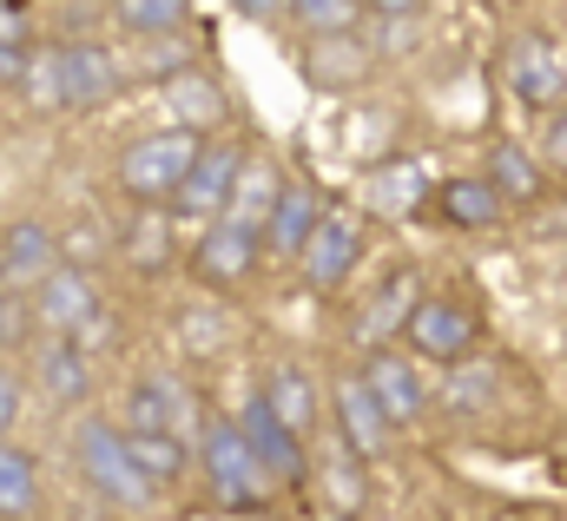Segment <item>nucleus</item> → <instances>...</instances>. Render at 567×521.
I'll list each match as a JSON object with an SVG mask.
<instances>
[{"mask_svg":"<svg viewBox=\"0 0 567 521\" xmlns=\"http://www.w3.org/2000/svg\"><path fill=\"white\" fill-rule=\"evenodd\" d=\"M317 225H323L317 192H310L303 178H284L278 212H271V225H265V245H271L278 258H303V245H310V232H317Z\"/></svg>","mask_w":567,"mask_h":521,"instance_id":"nucleus-14","label":"nucleus"},{"mask_svg":"<svg viewBox=\"0 0 567 521\" xmlns=\"http://www.w3.org/2000/svg\"><path fill=\"white\" fill-rule=\"evenodd\" d=\"M303 277L317 284V290H337L357 264H363V225L350 218V212H323V225L310 232V245H303Z\"/></svg>","mask_w":567,"mask_h":521,"instance_id":"nucleus-6","label":"nucleus"},{"mask_svg":"<svg viewBox=\"0 0 567 521\" xmlns=\"http://www.w3.org/2000/svg\"><path fill=\"white\" fill-rule=\"evenodd\" d=\"M93 310H100V290H93V277H86L80 264H53V270L33 284V317H40L53 337H73Z\"/></svg>","mask_w":567,"mask_h":521,"instance_id":"nucleus-7","label":"nucleus"},{"mask_svg":"<svg viewBox=\"0 0 567 521\" xmlns=\"http://www.w3.org/2000/svg\"><path fill=\"white\" fill-rule=\"evenodd\" d=\"M238 429H245L251 456L265 462V476H278V482H303V469H310V462H303V436H290V429H284L265 396H251V402H245Z\"/></svg>","mask_w":567,"mask_h":521,"instance_id":"nucleus-9","label":"nucleus"},{"mask_svg":"<svg viewBox=\"0 0 567 521\" xmlns=\"http://www.w3.org/2000/svg\"><path fill=\"white\" fill-rule=\"evenodd\" d=\"M113 20L126 33H145V40H165L192 20V0H113Z\"/></svg>","mask_w":567,"mask_h":521,"instance_id":"nucleus-26","label":"nucleus"},{"mask_svg":"<svg viewBox=\"0 0 567 521\" xmlns=\"http://www.w3.org/2000/svg\"><path fill=\"white\" fill-rule=\"evenodd\" d=\"M165 106H172V126L178 132H205V126L225 120V93H218L212 80H198V73L165 80Z\"/></svg>","mask_w":567,"mask_h":521,"instance_id":"nucleus-21","label":"nucleus"},{"mask_svg":"<svg viewBox=\"0 0 567 521\" xmlns=\"http://www.w3.org/2000/svg\"><path fill=\"white\" fill-rule=\"evenodd\" d=\"M488 390H495V377H488V370H455V384H449V396H455L462 409H475Z\"/></svg>","mask_w":567,"mask_h":521,"instance_id":"nucleus-32","label":"nucleus"},{"mask_svg":"<svg viewBox=\"0 0 567 521\" xmlns=\"http://www.w3.org/2000/svg\"><path fill=\"white\" fill-rule=\"evenodd\" d=\"M0 47H27V0H0Z\"/></svg>","mask_w":567,"mask_h":521,"instance_id":"nucleus-33","label":"nucleus"},{"mask_svg":"<svg viewBox=\"0 0 567 521\" xmlns=\"http://www.w3.org/2000/svg\"><path fill=\"white\" fill-rule=\"evenodd\" d=\"M126 442H133V456H140V469L152 476V489H172L178 476H185V442L172 436V429H126Z\"/></svg>","mask_w":567,"mask_h":521,"instance_id":"nucleus-25","label":"nucleus"},{"mask_svg":"<svg viewBox=\"0 0 567 521\" xmlns=\"http://www.w3.org/2000/svg\"><path fill=\"white\" fill-rule=\"evenodd\" d=\"M60 67H66V106H106V100L126 86L120 60H113L106 47H93V40L60 47Z\"/></svg>","mask_w":567,"mask_h":521,"instance_id":"nucleus-12","label":"nucleus"},{"mask_svg":"<svg viewBox=\"0 0 567 521\" xmlns=\"http://www.w3.org/2000/svg\"><path fill=\"white\" fill-rule=\"evenodd\" d=\"M502 185L495 178H449L442 185V218L449 225H462V232H488V225H502Z\"/></svg>","mask_w":567,"mask_h":521,"instance_id":"nucleus-19","label":"nucleus"},{"mask_svg":"<svg viewBox=\"0 0 567 521\" xmlns=\"http://www.w3.org/2000/svg\"><path fill=\"white\" fill-rule=\"evenodd\" d=\"M80 469L120 509H152V496H158L133 456V442H126V429H113V422H80Z\"/></svg>","mask_w":567,"mask_h":521,"instance_id":"nucleus-1","label":"nucleus"},{"mask_svg":"<svg viewBox=\"0 0 567 521\" xmlns=\"http://www.w3.org/2000/svg\"><path fill=\"white\" fill-rule=\"evenodd\" d=\"M33 509H40V469L27 449L0 436V521H27Z\"/></svg>","mask_w":567,"mask_h":521,"instance_id":"nucleus-24","label":"nucleus"},{"mask_svg":"<svg viewBox=\"0 0 567 521\" xmlns=\"http://www.w3.org/2000/svg\"><path fill=\"white\" fill-rule=\"evenodd\" d=\"M363 384L377 390L383 416H390L396 429H403V422H416V416H423V402H429V396H423V377H416L403 357H390V350H377V357L363 364Z\"/></svg>","mask_w":567,"mask_h":521,"instance_id":"nucleus-16","label":"nucleus"},{"mask_svg":"<svg viewBox=\"0 0 567 521\" xmlns=\"http://www.w3.org/2000/svg\"><path fill=\"white\" fill-rule=\"evenodd\" d=\"M403 337H410V350L429 357V364H462V357L475 350V317H468L455 297H423Z\"/></svg>","mask_w":567,"mask_h":521,"instance_id":"nucleus-5","label":"nucleus"},{"mask_svg":"<svg viewBox=\"0 0 567 521\" xmlns=\"http://www.w3.org/2000/svg\"><path fill=\"white\" fill-rule=\"evenodd\" d=\"M488 178L502 185V198H535L542 192V172H535V159L522 145H495L488 152Z\"/></svg>","mask_w":567,"mask_h":521,"instance_id":"nucleus-28","label":"nucleus"},{"mask_svg":"<svg viewBox=\"0 0 567 521\" xmlns=\"http://www.w3.org/2000/svg\"><path fill=\"white\" fill-rule=\"evenodd\" d=\"M20 422V377L13 370H0V436Z\"/></svg>","mask_w":567,"mask_h":521,"instance_id":"nucleus-34","label":"nucleus"},{"mask_svg":"<svg viewBox=\"0 0 567 521\" xmlns=\"http://www.w3.org/2000/svg\"><path fill=\"white\" fill-rule=\"evenodd\" d=\"M370 73V47L357 40V33H317V47H310V80H323V86H357Z\"/></svg>","mask_w":567,"mask_h":521,"instance_id":"nucleus-23","label":"nucleus"},{"mask_svg":"<svg viewBox=\"0 0 567 521\" xmlns=\"http://www.w3.org/2000/svg\"><path fill=\"white\" fill-rule=\"evenodd\" d=\"M33 384L53 396V402H80V396L93 390V370H86V350L73 344V337H47L40 350H33Z\"/></svg>","mask_w":567,"mask_h":521,"instance_id":"nucleus-17","label":"nucleus"},{"mask_svg":"<svg viewBox=\"0 0 567 521\" xmlns=\"http://www.w3.org/2000/svg\"><path fill=\"white\" fill-rule=\"evenodd\" d=\"M238 172H245V152L238 145H205L198 159H192V172H185V185L172 192V205H178V218H225V205H231V185H238Z\"/></svg>","mask_w":567,"mask_h":521,"instance_id":"nucleus-4","label":"nucleus"},{"mask_svg":"<svg viewBox=\"0 0 567 521\" xmlns=\"http://www.w3.org/2000/svg\"><path fill=\"white\" fill-rule=\"evenodd\" d=\"M416 192H423L416 165H396V172H383V178H377V205H383V212H410V205H416Z\"/></svg>","mask_w":567,"mask_h":521,"instance_id":"nucleus-30","label":"nucleus"},{"mask_svg":"<svg viewBox=\"0 0 567 521\" xmlns=\"http://www.w3.org/2000/svg\"><path fill=\"white\" fill-rule=\"evenodd\" d=\"M231 7H238L245 20H271V13H284V7H290V0H231Z\"/></svg>","mask_w":567,"mask_h":521,"instance_id":"nucleus-37","label":"nucleus"},{"mask_svg":"<svg viewBox=\"0 0 567 521\" xmlns=\"http://www.w3.org/2000/svg\"><path fill=\"white\" fill-rule=\"evenodd\" d=\"M205 145H198V132H145V139H133L126 152H120V185L133 192V198H172L178 185H185V172H192V159H198Z\"/></svg>","mask_w":567,"mask_h":521,"instance_id":"nucleus-2","label":"nucleus"},{"mask_svg":"<svg viewBox=\"0 0 567 521\" xmlns=\"http://www.w3.org/2000/svg\"><path fill=\"white\" fill-rule=\"evenodd\" d=\"M416 304H423V290H416V277L410 270H396L377 297H370V310H363V344H383V337H396V330H410V317H416Z\"/></svg>","mask_w":567,"mask_h":521,"instance_id":"nucleus-20","label":"nucleus"},{"mask_svg":"<svg viewBox=\"0 0 567 521\" xmlns=\"http://www.w3.org/2000/svg\"><path fill=\"white\" fill-rule=\"evenodd\" d=\"M258 245H265V232H245V225H231V218H212L205 225V238H198V277L205 284H245L251 277V264H258Z\"/></svg>","mask_w":567,"mask_h":521,"instance_id":"nucleus-10","label":"nucleus"},{"mask_svg":"<svg viewBox=\"0 0 567 521\" xmlns=\"http://www.w3.org/2000/svg\"><path fill=\"white\" fill-rule=\"evenodd\" d=\"M258 396L271 402V416H278L290 436H317V390H310V377H303V370H290V364L271 370V384H265Z\"/></svg>","mask_w":567,"mask_h":521,"instance_id":"nucleus-22","label":"nucleus"},{"mask_svg":"<svg viewBox=\"0 0 567 521\" xmlns=\"http://www.w3.org/2000/svg\"><path fill=\"white\" fill-rule=\"evenodd\" d=\"M27 73V47H0V86H20Z\"/></svg>","mask_w":567,"mask_h":521,"instance_id":"nucleus-35","label":"nucleus"},{"mask_svg":"<svg viewBox=\"0 0 567 521\" xmlns=\"http://www.w3.org/2000/svg\"><path fill=\"white\" fill-rule=\"evenodd\" d=\"M198 456H205V482H212V496H218L225 509H258V502H265L271 476H265V462L251 456V442H245L238 422H205Z\"/></svg>","mask_w":567,"mask_h":521,"instance_id":"nucleus-3","label":"nucleus"},{"mask_svg":"<svg viewBox=\"0 0 567 521\" xmlns=\"http://www.w3.org/2000/svg\"><path fill=\"white\" fill-rule=\"evenodd\" d=\"M542 159H548L555 172H567V106H555V113H548V132H542Z\"/></svg>","mask_w":567,"mask_h":521,"instance_id":"nucleus-31","label":"nucleus"},{"mask_svg":"<svg viewBox=\"0 0 567 521\" xmlns=\"http://www.w3.org/2000/svg\"><path fill=\"white\" fill-rule=\"evenodd\" d=\"M284 13H290L303 33H350L357 13H363V0H290Z\"/></svg>","mask_w":567,"mask_h":521,"instance_id":"nucleus-29","label":"nucleus"},{"mask_svg":"<svg viewBox=\"0 0 567 521\" xmlns=\"http://www.w3.org/2000/svg\"><path fill=\"white\" fill-rule=\"evenodd\" d=\"M53 264H60V238H53L40 218L7 225V238H0V277H7V284H40Z\"/></svg>","mask_w":567,"mask_h":521,"instance_id":"nucleus-15","label":"nucleus"},{"mask_svg":"<svg viewBox=\"0 0 567 521\" xmlns=\"http://www.w3.org/2000/svg\"><path fill=\"white\" fill-rule=\"evenodd\" d=\"M185 422H192V396H185L178 377L152 370V377L133 384V396H126V429H172L178 436Z\"/></svg>","mask_w":567,"mask_h":521,"instance_id":"nucleus-13","label":"nucleus"},{"mask_svg":"<svg viewBox=\"0 0 567 521\" xmlns=\"http://www.w3.org/2000/svg\"><path fill=\"white\" fill-rule=\"evenodd\" d=\"M278 165L271 159H245V172H238V185H231V205H225V218L231 225H245V232H265L271 225V212H278Z\"/></svg>","mask_w":567,"mask_h":521,"instance_id":"nucleus-18","label":"nucleus"},{"mask_svg":"<svg viewBox=\"0 0 567 521\" xmlns=\"http://www.w3.org/2000/svg\"><path fill=\"white\" fill-rule=\"evenodd\" d=\"M337 422H343V442H350V456H383L390 449V416H383V402H377V390L363 384V377H343L337 384Z\"/></svg>","mask_w":567,"mask_h":521,"instance_id":"nucleus-11","label":"nucleus"},{"mask_svg":"<svg viewBox=\"0 0 567 521\" xmlns=\"http://www.w3.org/2000/svg\"><path fill=\"white\" fill-rule=\"evenodd\" d=\"M0 330H7V297H0Z\"/></svg>","mask_w":567,"mask_h":521,"instance_id":"nucleus-38","label":"nucleus"},{"mask_svg":"<svg viewBox=\"0 0 567 521\" xmlns=\"http://www.w3.org/2000/svg\"><path fill=\"white\" fill-rule=\"evenodd\" d=\"M20 93H27L33 113H66V67H60V47H53V53H27Z\"/></svg>","mask_w":567,"mask_h":521,"instance_id":"nucleus-27","label":"nucleus"},{"mask_svg":"<svg viewBox=\"0 0 567 521\" xmlns=\"http://www.w3.org/2000/svg\"><path fill=\"white\" fill-rule=\"evenodd\" d=\"M508 93L535 113V106H567V60L548 40H522L508 53Z\"/></svg>","mask_w":567,"mask_h":521,"instance_id":"nucleus-8","label":"nucleus"},{"mask_svg":"<svg viewBox=\"0 0 567 521\" xmlns=\"http://www.w3.org/2000/svg\"><path fill=\"white\" fill-rule=\"evenodd\" d=\"M370 7H377L383 20H416V13H423V0H370Z\"/></svg>","mask_w":567,"mask_h":521,"instance_id":"nucleus-36","label":"nucleus"}]
</instances>
